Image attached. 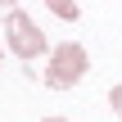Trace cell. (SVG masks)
<instances>
[{
	"label": "cell",
	"instance_id": "obj_7",
	"mask_svg": "<svg viewBox=\"0 0 122 122\" xmlns=\"http://www.w3.org/2000/svg\"><path fill=\"white\" fill-rule=\"evenodd\" d=\"M0 54H5V50H0Z\"/></svg>",
	"mask_w": 122,
	"mask_h": 122
},
{
	"label": "cell",
	"instance_id": "obj_6",
	"mask_svg": "<svg viewBox=\"0 0 122 122\" xmlns=\"http://www.w3.org/2000/svg\"><path fill=\"white\" fill-rule=\"evenodd\" d=\"M41 122H68V118H63V113H54V118H41Z\"/></svg>",
	"mask_w": 122,
	"mask_h": 122
},
{
	"label": "cell",
	"instance_id": "obj_5",
	"mask_svg": "<svg viewBox=\"0 0 122 122\" xmlns=\"http://www.w3.org/2000/svg\"><path fill=\"white\" fill-rule=\"evenodd\" d=\"M14 9H18V0H0V18H9Z\"/></svg>",
	"mask_w": 122,
	"mask_h": 122
},
{
	"label": "cell",
	"instance_id": "obj_4",
	"mask_svg": "<svg viewBox=\"0 0 122 122\" xmlns=\"http://www.w3.org/2000/svg\"><path fill=\"white\" fill-rule=\"evenodd\" d=\"M109 109H113V113H118V118H122V81H118V86H113V91H109Z\"/></svg>",
	"mask_w": 122,
	"mask_h": 122
},
{
	"label": "cell",
	"instance_id": "obj_2",
	"mask_svg": "<svg viewBox=\"0 0 122 122\" xmlns=\"http://www.w3.org/2000/svg\"><path fill=\"white\" fill-rule=\"evenodd\" d=\"M5 50H9V54H18L23 63H36L41 54H50V36L36 27V18H32V14L14 9V14L5 18Z\"/></svg>",
	"mask_w": 122,
	"mask_h": 122
},
{
	"label": "cell",
	"instance_id": "obj_3",
	"mask_svg": "<svg viewBox=\"0 0 122 122\" xmlns=\"http://www.w3.org/2000/svg\"><path fill=\"white\" fill-rule=\"evenodd\" d=\"M45 9H50L54 18H63V23H77V18H81V5H77V0H45Z\"/></svg>",
	"mask_w": 122,
	"mask_h": 122
},
{
	"label": "cell",
	"instance_id": "obj_1",
	"mask_svg": "<svg viewBox=\"0 0 122 122\" xmlns=\"http://www.w3.org/2000/svg\"><path fill=\"white\" fill-rule=\"evenodd\" d=\"M86 72H91V54H86V45H77V41H59V45L50 50V63H45L41 81H45L50 91H72Z\"/></svg>",
	"mask_w": 122,
	"mask_h": 122
}]
</instances>
